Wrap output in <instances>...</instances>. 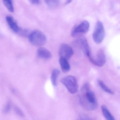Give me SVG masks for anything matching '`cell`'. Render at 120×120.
I'll list each match as a JSON object with an SVG mask.
<instances>
[{
    "instance_id": "1",
    "label": "cell",
    "mask_w": 120,
    "mask_h": 120,
    "mask_svg": "<svg viewBox=\"0 0 120 120\" xmlns=\"http://www.w3.org/2000/svg\"><path fill=\"white\" fill-rule=\"evenodd\" d=\"M79 101L83 108L89 111L94 110L98 107V103L94 93L90 89L89 85L86 83L81 89Z\"/></svg>"
},
{
    "instance_id": "2",
    "label": "cell",
    "mask_w": 120,
    "mask_h": 120,
    "mask_svg": "<svg viewBox=\"0 0 120 120\" xmlns=\"http://www.w3.org/2000/svg\"><path fill=\"white\" fill-rule=\"evenodd\" d=\"M28 38L30 43L36 46H42L46 43L47 41L45 35L42 32L38 30L31 32Z\"/></svg>"
},
{
    "instance_id": "3",
    "label": "cell",
    "mask_w": 120,
    "mask_h": 120,
    "mask_svg": "<svg viewBox=\"0 0 120 120\" xmlns=\"http://www.w3.org/2000/svg\"><path fill=\"white\" fill-rule=\"evenodd\" d=\"M60 82L71 93L75 94L78 91V84L76 77L72 75L64 77Z\"/></svg>"
},
{
    "instance_id": "4",
    "label": "cell",
    "mask_w": 120,
    "mask_h": 120,
    "mask_svg": "<svg viewBox=\"0 0 120 120\" xmlns=\"http://www.w3.org/2000/svg\"><path fill=\"white\" fill-rule=\"evenodd\" d=\"M105 36V30L103 25L101 21H98L93 32V39L96 43L99 44L103 41Z\"/></svg>"
},
{
    "instance_id": "5",
    "label": "cell",
    "mask_w": 120,
    "mask_h": 120,
    "mask_svg": "<svg viewBox=\"0 0 120 120\" xmlns=\"http://www.w3.org/2000/svg\"><path fill=\"white\" fill-rule=\"evenodd\" d=\"M90 61L94 65L98 67H103L106 61L105 55L102 49L99 50L97 53L95 58L91 55L89 58Z\"/></svg>"
},
{
    "instance_id": "6",
    "label": "cell",
    "mask_w": 120,
    "mask_h": 120,
    "mask_svg": "<svg viewBox=\"0 0 120 120\" xmlns=\"http://www.w3.org/2000/svg\"><path fill=\"white\" fill-rule=\"evenodd\" d=\"M90 24L89 22L85 20L73 29L71 32V36L75 37L80 34H85L89 31Z\"/></svg>"
},
{
    "instance_id": "7",
    "label": "cell",
    "mask_w": 120,
    "mask_h": 120,
    "mask_svg": "<svg viewBox=\"0 0 120 120\" xmlns=\"http://www.w3.org/2000/svg\"><path fill=\"white\" fill-rule=\"evenodd\" d=\"M73 54V50L71 46L67 44L63 43L60 46L59 55L61 58L68 60Z\"/></svg>"
},
{
    "instance_id": "8",
    "label": "cell",
    "mask_w": 120,
    "mask_h": 120,
    "mask_svg": "<svg viewBox=\"0 0 120 120\" xmlns=\"http://www.w3.org/2000/svg\"><path fill=\"white\" fill-rule=\"evenodd\" d=\"M78 44L86 55L89 58L91 55V52L89 43L86 38L80 37L77 40Z\"/></svg>"
},
{
    "instance_id": "9",
    "label": "cell",
    "mask_w": 120,
    "mask_h": 120,
    "mask_svg": "<svg viewBox=\"0 0 120 120\" xmlns=\"http://www.w3.org/2000/svg\"><path fill=\"white\" fill-rule=\"evenodd\" d=\"M37 56L44 60H48L52 57V54L49 50L44 47H40L37 51Z\"/></svg>"
},
{
    "instance_id": "10",
    "label": "cell",
    "mask_w": 120,
    "mask_h": 120,
    "mask_svg": "<svg viewBox=\"0 0 120 120\" xmlns=\"http://www.w3.org/2000/svg\"><path fill=\"white\" fill-rule=\"evenodd\" d=\"M6 21L8 23V25L10 26V28L16 33H18L20 29L18 27L16 22L15 21L13 18L10 16H8L6 17Z\"/></svg>"
},
{
    "instance_id": "11",
    "label": "cell",
    "mask_w": 120,
    "mask_h": 120,
    "mask_svg": "<svg viewBox=\"0 0 120 120\" xmlns=\"http://www.w3.org/2000/svg\"><path fill=\"white\" fill-rule=\"evenodd\" d=\"M59 62L61 70L64 73L68 72L70 70V66L68 60L65 58L60 57Z\"/></svg>"
},
{
    "instance_id": "12",
    "label": "cell",
    "mask_w": 120,
    "mask_h": 120,
    "mask_svg": "<svg viewBox=\"0 0 120 120\" xmlns=\"http://www.w3.org/2000/svg\"><path fill=\"white\" fill-rule=\"evenodd\" d=\"M60 73V70L57 69H53L52 71L51 77V81L52 84L54 86L57 85V80Z\"/></svg>"
},
{
    "instance_id": "13",
    "label": "cell",
    "mask_w": 120,
    "mask_h": 120,
    "mask_svg": "<svg viewBox=\"0 0 120 120\" xmlns=\"http://www.w3.org/2000/svg\"><path fill=\"white\" fill-rule=\"evenodd\" d=\"M101 110L104 116L108 120H115L114 117L109 112L108 108L105 105H103L101 107Z\"/></svg>"
},
{
    "instance_id": "14",
    "label": "cell",
    "mask_w": 120,
    "mask_h": 120,
    "mask_svg": "<svg viewBox=\"0 0 120 120\" xmlns=\"http://www.w3.org/2000/svg\"><path fill=\"white\" fill-rule=\"evenodd\" d=\"M98 84L100 86V87L106 93H108L110 94H114V92L110 88H109L104 82L101 80L98 79L97 80Z\"/></svg>"
},
{
    "instance_id": "15",
    "label": "cell",
    "mask_w": 120,
    "mask_h": 120,
    "mask_svg": "<svg viewBox=\"0 0 120 120\" xmlns=\"http://www.w3.org/2000/svg\"><path fill=\"white\" fill-rule=\"evenodd\" d=\"M46 5L51 8H54L60 4V0H44Z\"/></svg>"
},
{
    "instance_id": "16",
    "label": "cell",
    "mask_w": 120,
    "mask_h": 120,
    "mask_svg": "<svg viewBox=\"0 0 120 120\" xmlns=\"http://www.w3.org/2000/svg\"><path fill=\"white\" fill-rule=\"evenodd\" d=\"M3 2L5 6L10 12H13L14 8L13 6L12 0H3Z\"/></svg>"
},
{
    "instance_id": "17",
    "label": "cell",
    "mask_w": 120,
    "mask_h": 120,
    "mask_svg": "<svg viewBox=\"0 0 120 120\" xmlns=\"http://www.w3.org/2000/svg\"><path fill=\"white\" fill-rule=\"evenodd\" d=\"M29 30L27 29H22L20 28V30L18 33L20 34L22 36L25 37H28L30 33Z\"/></svg>"
},
{
    "instance_id": "18",
    "label": "cell",
    "mask_w": 120,
    "mask_h": 120,
    "mask_svg": "<svg viewBox=\"0 0 120 120\" xmlns=\"http://www.w3.org/2000/svg\"><path fill=\"white\" fill-rule=\"evenodd\" d=\"M15 111L18 115H19L22 116V117L24 116V114H23L22 111L17 107L15 108Z\"/></svg>"
},
{
    "instance_id": "19",
    "label": "cell",
    "mask_w": 120,
    "mask_h": 120,
    "mask_svg": "<svg viewBox=\"0 0 120 120\" xmlns=\"http://www.w3.org/2000/svg\"><path fill=\"white\" fill-rule=\"evenodd\" d=\"M10 108V104H8L6 105L5 108V109H4V112L5 113H8L9 112Z\"/></svg>"
},
{
    "instance_id": "20",
    "label": "cell",
    "mask_w": 120,
    "mask_h": 120,
    "mask_svg": "<svg viewBox=\"0 0 120 120\" xmlns=\"http://www.w3.org/2000/svg\"><path fill=\"white\" fill-rule=\"evenodd\" d=\"M32 3L34 4H38L40 3V0H31Z\"/></svg>"
},
{
    "instance_id": "21",
    "label": "cell",
    "mask_w": 120,
    "mask_h": 120,
    "mask_svg": "<svg viewBox=\"0 0 120 120\" xmlns=\"http://www.w3.org/2000/svg\"><path fill=\"white\" fill-rule=\"evenodd\" d=\"M79 118H80V120H89L90 119H89L88 118V117H87L86 116H80Z\"/></svg>"
},
{
    "instance_id": "22",
    "label": "cell",
    "mask_w": 120,
    "mask_h": 120,
    "mask_svg": "<svg viewBox=\"0 0 120 120\" xmlns=\"http://www.w3.org/2000/svg\"><path fill=\"white\" fill-rule=\"evenodd\" d=\"M72 0H66V1L65 3V5H68V4L72 2Z\"/></svg>"
}]
</instances>
